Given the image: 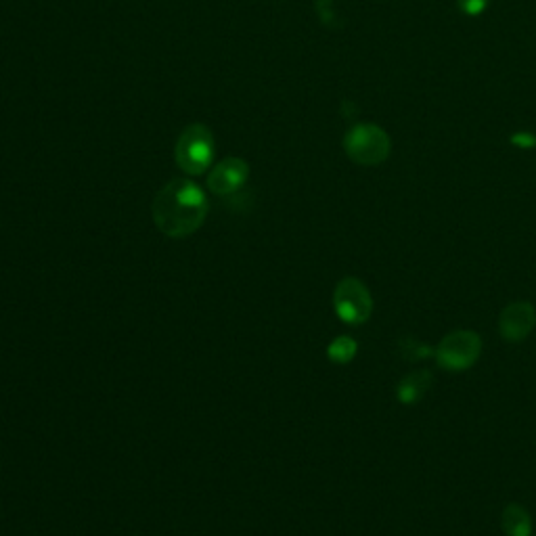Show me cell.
Instances as JSON below:
<instances>
[{
  "mask_svg": "<svg viewBox=\"0 0 536 536\" xmlns=\"http://www.w3.org/2000/svg\"><path fill=\"white\" fill-rule=\"evenodd\" d=\"M210 212L208 197L199 185L187 178L170 181L153 199V222L164 235L181 239L189 237L204 225Z\"/></svg>",
  "mask_w": 536,
  "mask_h": 536,
  "instance_id": "obj_1",
  "label": "cell"
},
{
  "mask_svg": "<svg viewBox=\"0 0 536 536\" xmlns=\"http://www.w3.org/2000/svg\"><path fill=\"white\" fill-rule=\"evenodd\" d=\"M174 160L185 174H204L214 160V139L208 126L191 124L187 126L174 147Z\"/></svg>",
  "mask_w": 536,
  "mask_h": 536,
  "instance_id": "obj_2",
  "label": "cell"
},
{
  "mask_svg": "<svg viewBox=\"0 0 536 536\" xmlns=\"http://www.w3.org/2000/svg\"><path fill=\"white\" fill-rule=\"evenodd\" d=\"M344 151L359 166H377L388 160L392 141L384 128L375 124H356L344 137Z\"/></svg>",
  "mask_w": 536,
  "mask_h": 536,
  "instance_id": "obj_3",
  "label": "cell"
},
{
  "mask_svg": "<svg viewBox=\"0 0 536 536\" xmlns=\"http://www.w3.org/2000/svg\"><path fill=\"white\" fill-rule=\"evenodd\" d=\"M482 354V340L476 331L457 329L446 333L434 350V359L444 371H467L472 369Z\"/></svg>",
  "mask_w": 536,
  "mask_h": 536,
  "instance_id": "obj_4",
  "label": "cell"
},
{
  "mask_svg": "<svg viewBox=\"0 0 536 536\" xmlns=\"http://www.w3.org/2000/svg\"><path fill=\"white\" fill-rule=\"evenodd\" d=\"M333 310L346 325H365L373 315V298L369 287L356 277H344L333 289Z\"/></svg>",
  "mask_w": 536,
  "mask_h": 536,
  "instance_id": "obj_5",
  "label": "cell"
},
{
  "mask_svg": "<svg viewBox=\"0 0 536 536\" xmlns=\"http://www.w3.org/2000/svg\"><path fill=\"white\" fill-rule=\"evenodd\" d=\"M536 327V308L530 302H513L505 306L499 315L501 338L516 344L524 342Z\"/></svg>",
  "mask_w": 536,
  "mask_h": 536,
  "instance_id": "obj_6",
  "label": "cell"
},
{
  "mask_svg": "<svg viewBox=\"0 0 536 536\" xmlns=\"http://www.w3.org/2000/svg\"><path fill=\"white\" fill-rule=\"evenodd\" d=\"M248 176L250 166L245 160L241 158L222 160L208 174V189L218 197H227L237 193L245 183H248Z\"/></svg>",
  "mask_w": 536,
  "mask_h": 536,
  "instance_id": "obj_7",
  "label": "cell"
},
{
  "mask_svg": "<svg viewBox=\"0 0 536 536\" xmlns=\"http://www.w3.org/2000/svg\"><path fill=\"white\" fill-rule=\"evenodd\" d=\"M432 384H434V377H432V371L428 369L409 373L402 377L396 386V400L400 402V405H415V402H419L428 394Z\"/></svg>",
  "mask_w": 536,
  "mask_h": 536,
  "instance_id": "obj_8",
  "label": "cell"
},
{
  "mask_svg": "<svg viewBox=\"0 0 536 536\" xmlns=\"http://www.w3.org/2000/svg\"><path fill=\"white\" fill-rule=\"evenodd\" d=\"M501 528L507 536H532V518L524 505L511 503L503 509Z\"/></svg>",
  "mask_w": 536,
  "mask_h": 536,
  "instance_id": "obj_9",
  "label": "cell"
},
{
  "mask_svg": "<svg viewBox=\"0 0 536 536\" xmlns=\"http://www.w3.org/2000/svg\"><path fill=\"white\" fill-rule=\"evenodd\" d=\"M356 352H359V344L350 335H338V338L331 340L327 346V356L329 361L335 365H348L354 361Z\"/></svg>",
  "mask_w": 536,
  "mask_h": 536,
  "instance_id": "obj_10",
  "label": "cell"
},
{
  "mask_svg": "<svg viewBox=\"0 0 536 536\" xmlns=\"http://www.w3.org/2000/svg\"><path fill=\"white\" fill-rule=\"evenodd\" d=\"M402 346V352H405L411 361H421V359H426V356H432L436 348L428 346V344H423V342H413L409 344L407 340L405 342H400Z\"/></svg>",
  "mask_w": 536,
  "mask_h": 536,
  "instance_id": "obj_11",
  "label": "cell"
},
{
  "mask_svg": "<svg viewBox=\"0 0 536 536\" xmlns=\"http://www.w3.org/2000/svg\"><path fill=\"white\" fill-rule=\"evenodd\" d=\"M490 0H457V7L461 9V13L469 15V17H476L480 13L486 11Z\"/></svg>",
  "mask_w": 536,
  "mask_h": 536,
  "instance_id": "obj_12",
  "label": "cell"
},
{
  "mask_svg": "<svg viewBox=\"0 0 536 536\" xmlns=\"http://www.w3.org/2000/svg\"><path fill=\"white\" fill-rule=\"evenodd\" d=\"M513 143L520 145V147H532V145H536V139H532V137H528L526 132H522L520 137H513Z\"/></svg>",
  "mask_w": 536,
  "mask_h": 536,
  "instance_id": "obj_13",
  "label": "cell"
}]
</instances>
